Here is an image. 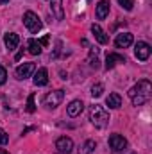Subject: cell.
<instances>
[{
  "instance_id": "1",
  "label": "cell",
  "mask_w": 152,
  "mask_h": 154,
  "mask_svg": "<svg viewBox=\"0 0 152 154\" xmlns=\"http://www.w3.org/2000/svg\"><path fill=\"white\" fill-rule=\"evenodd\" d=\"M150 95H152V84H150V81H147V79L138 81L129 90V97L132 100V106H143L145 102L150 100Z\"/></svg>"
},
{
  "instance_id": "2",
  "label": "cell",
  "mask_w": 152,
  "mask_h": 154,
  "mask_svg": "<svg viewBox=\"0 0 152 154\" xmlns=\"http://www.w3.org/2000/svg\"><path fill=\"white\" fill-rule=\"evenodd\" d=\"M90 122L95 125V127H106L109 124V113L106 111L104 106H91L90 108Z\"/></svg>"
},
{
  "instance_id": "3",
  "label": "cell",
  "mask_w": 152,
  "mask_h": 154,
  "mask_svg": "<svg viewBox=\"0 0 152 154\" xmlns=\"http://www.w3.org/2000/svg\"><path fill=\"white\" fill-rule=\"evenodd\" d=\"M63 99H65V91L63 90H56V91H50V93H47L43 97V104L48 109H56L63 102Z\"/></svg>"
},
{
  "instance_id": "4",
  "label": "cell",
  "mask_w": 152,
  "mask_h": 154,
  "mask_svg": "<svg viewBox=\"0 0 152 154\" xmlns=\"http://www.w3.org/2000/svg\"><path fill=\"white\" fill-rule=\"evenodd\" d=\"M23 25L29 29V32L36 34L39 29H41V20L38 18V14H36V13H32V11H27V13L23 14Z\"/></svg>"
},
{
  "instance_id": "5",
  "label": "cell",
  "mask_w": 152,
  "mask_h": 154,
  "mask_svg": "<svg viewBox=\"0 0 152 154\" xmlns=\"http://www.w3.org/2000/svg\"><path fill=\"white\" fill-rule=\"evenodd\" d=\"M109 147H111V151H113L114 154H118V152H122V151L127 147V140H125L122 134L114 133V134L109 136Z\"/></svg>"
},
{
  "instance_id": "6",
  "label": "cell",
  "mask_w": 152,
  "mask_h": 154,
  "mask_svg": "<svg viewBox=\"0 0 152 154\" xmlns=\"http://www.w3.org/2000/svg\"><path fill=\"white\" fill-rule=\"evenodd\" d=\"M150 45L149 43H145V41H138L136 43V47H134V56L140 59V61H147L149 57H150Z\"/></svg>"
},
{
  "instance_id": "7",
  "label": "cell",
  "mask_w": 152,
  "mask_h": 154,
  "mask_svg": "<svg viewBox=\"0 0 152 154\" xmlns=\"http://www.w3.org/2000/svg\"><path fill=\"white\" fill-rule=\"evenodd\" d=\"M56 149L61 154H70L74 151V140L68 138V136H59L56 140Z\"/></svg>"
},
{
  "instance_id": "8",
  "label": "cell",
  "mask_w": 152,
  "mask_h": 154,
  "mask_svg": "<svg viewBox=\"0 0 152 154\" xmlns=\"http://www.w3.org/2000/svg\"><path fill=\"white\" fill-rule=\"evenodd\" d=\"M34 70H36L34 63H23V65H20V66L16 68V79H18V81H23V79H27V77L32 75Z\"/></svg>"
},
{
  "instance_id": "9",
  "label": "cell",
  "mask_w": 152,
  "mask_h": 154,
  "mask_svg": "<svg viewBox=\"0 0 152 154\" xmlns=\"http://www.w3.org/2000/svg\"><path fill=\"white\" fill-rule=\"evenodd\" d=\"M132 34L131 32H120V34H116V39H114V45L118 47V48H127V47H131L132 45Z\"/></svg>"
},
{
  "instance_id": "10",
  "label": "cell",
  "mask_w": 152,
  "mask_h": 154,
  "mask_svg": "<svg viewBox=\"0 0 152 154\" xmlns=\"http://www.w3.org/2000/svg\"><path fill=\"white\" fill-rule=\"evenodd\" d=\"M109 5H111L109 0H100V2L97 4L95 14H97L99 20H106V18H108V14H109Z\"/></svg>"
},
{
  "instance_id": "11",
  "label": "cell",
  "mask_w": 152,
  "mask_h": 154,
  "mask_svg": "<svg viewBox=\"0 0 152 154\" xmlns=\"http://www.w3.org/2000/svg\"><path fill=\"white\" fill-rule=\"evenodd\" d=\"M82 109H84V104H82V100H72L68 106H66V113L68 116H72V118H75L82 113Z\"/></svg>"
},
{
  "instance_id": "12",
  "label": "cell",
  "mask_w": 152,
  "mask_h": 154,
  "mask_svg": "<svg viewBox=\"0 0 152 154\" xmlns=\"http://www.w3.org/2000/svg\"><path fill=\"white\" fill-rule=\"evenodd\" d=\"M118 63H125V56H122V54H108V57H106V70H111L114 68Z\"/></svg>"
},
{
  "instance_id": "13",
  "label": "cell",
  "mask_w": 152,
  "mask_h": 154,
  "mask_svg": "<svg viewBox=\"0 0 152 154\" xmlns=\"http://www.w3.org/2000/svg\"><path fill=\"white\" fill-rule=\"evenodd\" d=\"M50 9H52V14H54L57 20H65L63 0H50Z\"/></svg>"
},
{
  "instance_id": "14",
  "label": "cell",
  "mask_w": 152,
  "mask_h": 154,
  "mask_svg": "<svg viewBox=\"0 0 152 154\" xmlns=\"http://www.w3.org/2000/svg\"><path fill=\"white\" fill-rule=\"evenodd\" d=\"M91 32H93V36H95V39L100 43V45H106L108 41H109V36L100 29V25H97V23H93L91 25Z\"/></svg>"
},
{
  "instance_id": "15",
  "label": "cell",
  "mask_w": 152,
  "mask_h": 154,
  "mask_svg": "<svg viewBox=\"0 0 152 154\" xmlns=\"http://www.w3.org/2000/svg\"><path fill=\"white\" fill-rule=\"evenodd\" d=\"M4 43H5L7 50H14V48L18 47V43H20V36H18L16 32H7V34L4 36Z\"/></svg>"
},
{
  "instance_id": "16",
  "label": "cell",
  "mask_w": 152,
  "mask_h": 154,
  "mask_svg": "<svg viewBox=\"0 0 152 154\" xmlns=\"http://www.w3.org/2000/svg\"><path fill=\"white\" fill-rule=\"evenodd\" d=\"M34 84L36 86H45V84H48V72H47V68H39L38 72L34 74Z\"/></svg>"
},
{
  "instance_id": "17",
  "label": "cell",
  "mask_w": 152,
  "mask_h": 154,
  "mask_svg": "<svg viewBox=\"0 0 152 154\" xmlns=\"http://www.w3.org/2000/svg\"><path fill=\"white\" fill-rule=\"evenodd\" d=\"M106 104H108L111 109H118V108L122 106V97H120L118 93H109L108 99H106Z\"/></svg>"
},
{
  "instance_id": "18",
  "label": "cell",
  "mask_w": 152,
  "mask_h": 154,
  "mask_svg": "<svg viewBox=\"0 0 152 154\" xmlns=\"http://www.w3.org/2000/svg\"><path fill=\"white\" fill-rule=\"evenodd\" d=\"M95 149H97V142L95 140H86L82 143V147L79 149V154H91Z\"/></svg>"
},
{
  "instance_id": "19",
  "label": "cell",
  "mask_w": 152,
  "mask_h": 154,
  "mask_svg": "<svg viewBox=\"0 0 152 154\" xmlns=\"http://www.w3.org/2000/svg\"><path fill=\"white\" fill-rule=\"evenodd\" d=\"M27 48H29V52H31L32 56H39V54H41V45L32 38L27 41Z\"/></svg>"
},
{
  "instance_id": "20",
  "label": "cell",
  "mask_w": 152,
  "mask_h": 154,
  "mask_svg": "<svg viewBox=\"0 0 152 154\" xmlns=\"http://www.w3.org/2000/svg\"><path fill=\"white\" fill-rule=\"evenodd\" d=\"M102 91H104V86H102L100 82H97V84L91 86V97H93V99H99V97L102 95Z\"/></svg>"
},
{
  "instance_id": "21",
  "label": "cell",
  "mask_w": 152,
  "mask_h": 154,
  "mask_svg": "<svg viewBox=\"0 0 152 154\" xmlns=\"http://www.w3.org/2000/svg\"><path fill=\"white\" fill-rule=\"evenodd\" d=\"M27 111H29V113H34V111H36V104H34V93H31V95H29V99H27Z\"/></svg>"
},
{
  "instance_id": "22",
  "label": "cell",
  "mask_w": 152,
  "mask_h": 154,
  "mask_svg": "<svg viewBox=\"0 0 152 154\" xmlns=\"http://www.w3.org/2000/svg\"><path fill=\"white\" fill-rule=\"evenodd\" d=\"M118 4L125 9V11H131L134 7V0H118Z\"/></svg>"
},
{
  "instance_id": "23",
  "label": "cell",
  "mask_w": 152,
  "mask_h": 154,
  "mask_svg": "<svg viewBox=\"0 0 152 154\" xmlns=\"http://www.w3.org/2000/svg\"><path fill=\"white\" fill-rule=\"evenodd\" d=\"M88 61H90V66H91V68H95V70H97V68H100V61H99V57H97V56H90V59H88Z\"/></svg>"
},
{
  "instance_id": "24",
  "label": "cell",
  "mask_w": 152,
  "mask_h": 154,
  "mask_svg": "<svg viewBox=\"0 0 152 154\" xmlns=\"http://www.w3.org/2000/svg\"><path fill=\"white\" fill-rule=\"evenodd\" d=\"M7 142H9V136H7V133H5L4 129H0V143H2V145H5Z\"/></svg>"
},
{
  "instance_id": "25",
  "label": "cell",
  "mask_w": 152,
  "mask_h": 154,
  "mask_svg": "<svg viewBox=\"0 0 152 154\" xmlns=\"http://www.w3.org/2000/svg\"><path fill=\"white\" fill-rule=\"evenodd\" d=\"M5 81H7V72L4 66H0V84H5Z\"/></svg>"
},
{
  "instance_id": "26",
  "label": "cell",
  "mask_w": 152,
  "mask_h": 154,
  "mask_svg": "<svg viewBox=\"0 0 152 154\" xmlns=\"http://www.w3.org/2000/svg\"><path fill=\"white\" fill-rule=\"evenodd\" d=\"M48 41H50V38H48V36H43V38L38 41V43L41 45V47H47V45H48Z\"/></svg>"
},
{
  "instance_id": "27",
  "label": "cell",
  "mask_w": 152,
  "mask_h": 154,
  "mask_svg": "<svg viewBox=\"0 0 152 154\" xmlns=\"http://www.w3.org/2000/svg\"><path fill=\"white\" fill-rule=\"evenodd\" d=\"M22 54H23V50H20V52L16 54V57H14V59H16V61H20V57H22Z\"/></svg>"
},
{
  "instance_id": "28",
  "label": "cell",
  "mask_w": 152,
  "mask_h": 154,
  "mask_svg": "<svg viewBox=\"0 0 152 154\" xmlns=\"http://www.w3.org/2000/svg\"><path fill=\"white\" fill-rule=\"evenodd\" d=\"M0 154H9V152H7L5 149H0Z\"/></svg>"
},
{
  "instance_id": "29",
  "label": "cell",
  "mask_w": 152,
  "mask_h": 154,
  "mask_svg": "<svg viewBox=\"0 0 152 154\" xmlns=\"http://www.w3.org/2000/svg\"><path fill=\"white\" fill-rule=\"evenodd\" d=\"M9 0H0V5H4V4H7Z\"/></svg>"
},
{
  "instance_id": "30",
  "label": "cell",
  "mask_w": 152,
  "mask_h": 154,
  "mask_svg": "<svg viewBox=\"0 0 152 154\" xmlns=\"http://www.w3.org/2000/svg\"><path fill=\"white\" fill-rule=\"evenodd\" d=\"M88 2H91V0H88Z\"/></svg>"
},
{
  "instance_id": "31",
  "label": "cell",
  "mask_w": 152,
  "mask_h": 154,
  "mask_svg": "<svg viewBox=\"0 0 152 154\" xmlns=\"http://www.w3.org/2000/svg\"><path fill=\"white\" fill-rule=\"evenodd\" d=\"M132 154H136V152H132Z\"/></svg>"
}]
</instances>
